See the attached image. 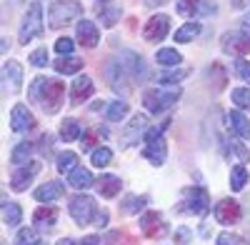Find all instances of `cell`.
I'll return each mask as SVG.
<instances>
[{
  "instance_id": "816d5d0a",
  "label": "cell",
  "mask_w": 250,
  "mask_h": 245,
  "mask_svg": "<svg viewBox=\"0 0 250 245\" xmlns=\"http://www.w3.org/2000/svg\"><path fill=\"white\" fill-rule=\"evenodd\" d=\"M143 3H145V5H148V8H155V5H163V3H165V0H143Z\"/></svg>"
},
{
  "instance_id": "f546056e",
  "label": "cell",
  "mask_w": 250,
  "mask_h": 245,
  "mask_svg": "<svg viewBox=\"0 0 250 245\" xmlns=\"http://www.w3.org/2000/svg\"><path fill=\"white\" fill-rule=\"evenodd\" d=\"M60 140L62 143H75L78 138H83V130H80V122L68 118V120H62V125H60Z\"/></svg>"
},
{
  "instance_id": "f6af8a7d",
  "label": "cell",
  "mask_w": 250,
  "mask_h": 245,
  "mask_svg": "<svg viewBox=\"0 0 250 245\" xmlns=\"http://www.w3.org/2000/svg\"><path fill=\"white\" fill-rule=\"evenodd\" d=\"M73 50H75V40H70V38H60L55 43V53H60V55H73Z\"/></svg>"
},
{
  "instance_id": "7c38bea8",
  "label": "cell",
  "mask_w": 250,
  "mask_h": 245,
  "mask_svg": "<svg viewBox=\"0 0 250 245\" xmlns=\"http://www.w3.org/2000/svg\"><path fill=\"white\" fill-rule=\"evenodd\" d=\"M168 30H170V18L163 15V13H158V15H153L148 23H145L143 38L148 40V43H160V40H165Z\"/></svg>"
},
{
  "instance_id": "4316f807",
  "label": "cell",
  "mask_w": 250,
  "mask_h": 245,
  "mask_svg": "<svg viewBox=\"0 0 250 245\" xmlns=\"http://www.w3.org/2000/svg\"><path fill=\"white\" fill-rule=\"evenodd\" d=\"M83 60L80 58H75V55H65V58H58L55 63H53V68H55V73H60V75H73V73H78V70H83Z\"/></svg>"
},
{
  "instance_id": "3957f363",
  "label": "cell",
  "mask_w": 250,
  "mask_h": 245,
  "mask_svg": "<svg viewBox=\"0 0 250 245\" xmlns=\"http://www.w3.org/2000/svg\"><path fill=\"white\" fill-rule=\"evenodd\" d=\"M210 210V195H208L205 188L200 185H190L180 193V205L178 213L183 215H205Z\"/></svg>"
},
{
  "instance_id": "7bdbcfd3",
  "label": "cell",
  "mask_w": 250,
  "mask_h": 245,
  "mask_svg": "<svg viewBox=\"0 0 250 245\" xmlns=\"http://www.w3.org/2000/svg\"><path fill=\"white\" fill-rule=\"evenodd\" d=\"M233 68H235V75H238L240 80H245V83H250V63H248L245 58H235Z\"/></svg>"
},
{
  "instance_id": "db71d44e",
  "label": "cell",
  "mask_w": 250,
  "mask_h": 245,
  "mask_svg": "<svg viewBox=\"0 0 250 245\" xmlns=\"http://www.w3.org/2000/svg\"><path fill=\"white\" fill-rule=\"evenodd\" d=\"M58 245H78V243H75V240H73V238H62V240H60V243H58Z\"/></svg>"
},
{
  "instance_id": "681fc988",
  "label": "cell",
  "mask_w": 250,
  "mask_h": 245,
  "mask_svg": "<svg viewBox=\"0 0 250 245\" xmlns=\"http://www.w3.org/2000/svg\"><path fill=\"white\" fill-rule=\"evenodd\" d=\"M78 245H100V238H98V235H85Z\"/></svg>"
},
{
  "instance_id": "ffe728a7",
  "label": "cell",
  "mask_w": 250,
  "mask_h": 245,
  "mask_svg": "<svg viewBox=\"0 0 250 245\" xmlns=\"http://www.w3.org/2000/svg\"><path fill=\"white\" fill-rule=\"evenodd\" d=\"M225 125L230 133H235L238 138L248 140L250 138V120L240 113V110H228L225 113Z\"/></svg>"
},
{
  "instance_id": "7402d4cb",
  "label": "cell",
  "mask_w": 250,
  "mask_h": 245,
  "mask_svg": "<svg viewBox=\"0 0 250 245\" xmlns=\"http://www.w3.org/2000/svg\"><path fill=\"white\" fill-rule=\"evenodd\" d=\"M62 193H65L62 183H60V180H50V183H43V185L33 193V198H35L38 203H53V200L62 198Z\"/></svg>"
},
{
  "instance_id": "7dc6e473",
  "label": "cell",
  "mask_w": 250,
  "mask_h": 245,
  "mask_svg": "<svg viewBox=\"0 0 250 245\" xmlns=\"http://www.w3.org/2000/svg\"><path fill=\"white\" fill-rule=\"evenodd\" d=\"M188 240H190V228H185V225L178 228L175 230V243L178 245H188Z\"/></svg>"
},
{
  "instance_id": "e575fe53",
  "label": "cell",
  "mask_w": 250,
  "mask_h": 245,
  "mask_svg": "<svg viewBox=\"0 0 250 245\" xmlns=\"http://www.w3.org/2000/svg\"><path fill=\"white\" fill-rule=\"evenodd\" d=\"M200 33V23H195V20H190V23H185L183 28L175 30V43H190V40Z\"/></svg>"
},
{
  "instance_id": "c3c4849f",
  "label": "cell",
  "mask_w": 250,
  "mask_h": 245,
  "mask_svg": "<svg viewBox=\"0 0 250 245\" xmlns=\"http://www.w3.org/2000/svg\"><path fill=\"white\" fill-rule=\"evenodd\" d=\"M93 220H95V225H98V228H105V225H108V213H105V210H98Z\"/></svg>"
},
{
  "instance_id": "5bb4252c",
  "label": "cell",
  "mask_w": 250,
  "mask_h": 245,
  "mask_svg": "<svg viewBox=\"0 0 250 245\" xmlns=\"http://www.w3.org/2000/svg\"><path fill=\"white\" fill-rule=\"evenodd\" d=\"M148 128H150L148 118H145V115H133L130 125L125 128V133H123V148H133V145H138V143L145 138V133H148Z\"/></svg>"
},
{
  "instance_id": "4fadbf2b",
  "label": "cell",
  "mask_w": 250,
  "mask_h": 245,
  "mask_svg": "<svg viewBox=\"0 0 250 245\" xmlns=\"http://www.w3.org/2000/svg\"><path fill=\"white\" fill-rule=\"evenodd\" d=\"M38 173H40V163H35V160L25 163V165H18V170L10 175V188H13L15 193L28 190V188H30V180H33Z\"/></svg>"
},
{
  "instance_id": "8fae6325",
  "label": "cell",
  "mask_w": 250,
  "mask_h": 245,
  "mask_svg": "<svg viewBox=\"0 0 250 245\" xmlns=\"http://www.w3.org/2000/svg\"><path fill=\"white\" fill-rule=\"evenodd\" d=\"M62 98H65V85H62L60 80H50L45 93H43V100H40L43 113L45 115H55L62 108Z\"/></svg>"
},
{
  "instance_id": "6f0895ef",
  "label": "cell",
  "mask_w": 250,
  "mask_h": 245,
  "mask_svg": "<svg viewBox=\"0 0 250 245\" xmlns=\"http://www.w3.org/2000/svg\"><path fill=\"white\" fill-rule=\"evenodd\" d=\"M103 3H108V0H103Z\"/></svg>"
},
{
  "instance_id": "f5cc1de1",
  "label": "cell",
  "mask_w": 250,
  "mask_h": 245,
  "mask_svg": "<svg viewBox=\"0 0 250 245\" xmlns=\"http://www.w3.org/2000/svg\"><path fill=\"white\" fill-rule=\"evenodd\" d=\"M230 3H233V8H235V10H240V8H245L248 0H230Z\"/></svg>"
},
{
  "instance_id": "ba28073f",
  "label": "cell",
  "mask_w": 250,
  "mask_h": 245,
  "mask_svg": "<svg viewBox=\"0 0 250 245\" xmlns=\"http://www.w3.org/2000/svg\"><path fill=\"white\" fill-rule=\"evenodd\" d=\"M68 213L75 220V225H88V223L95 218V200L90 195H75L68 203Z\"/></svg>"
},
{
  "instance_id": "ac0fdd59",
  "label": "cell",
  "mask_w": 250,
  "mask_h": 245,
  "mask_svg": "<svg viewBox=\"0 0 250 245\" xmlns=\"http://www.w3.org/2000/svg\"><path fill=\"white\" fill-rule=\"evenodd\" d=\"M95 85H93V80L88 75H80L75 78L73 83H70V103L73 105H80V103H85V100L93 95Z\"/></svg>"
},
{
  "instance_id": "4dcf8cb0",
  "label": "cell",
  "mask_w": 250,
  "mask_h": 245,
  "mask_svg": "<svg viewBox=\"0 0 250 245\" xmlns=\"http://www.w3.org/2000/svg\"><path fill=\"white\" fill-rule=\"evenodd\" d=\"M155 63H160L163 68H175V65L183 63V55L175 48H160L155 53Z\"/></svg>"
},
{
  "instance_id": "d4e9b609",
  "label": "cell",
  "mask_w": 250,
  "mask_h": 245,
  "mask_svg": "<svg viewBox=\"0 0 250 245\" xmlns=\"http://www.w3.org/2000/svg\"><path fill=\"white\" fill-rule=\"evenodd\" d=\"M98 20H100L105 28L118 25V23H120V5H118V3H110V0H108V3H103V8L98 10Z\"/></svg>"
},
{
  "instance_id": "f1b7e54d",
  "label": "cell",
  "mask_w": 250,
  "mask_h": 245,
  "mask_svg": "<svg viewBox=\"0 0 250 245\" xmlns=\"http://www.w3.org/2000/svg\"><path fill=\"white\" fill-rule=\"evenodd\" d=\"M20 220H23V210H20L18 203H10L8 198H3V223L8 228H18Z\"/></svg>"
},
{
  "instance_id": "1f68e13d",
  "label": "cell",
  "mask_w": 250,
  "mask_h": 245,
  "mask_svg": "<svg viewBox=\"0 0 250 245\" xmlns=\"http://www.w3.org/2000/svg\"><path fill=\"white\" fill-rule=\"evenodd\" d=\"M48 83H50V80L43 78V75H38V78L30 80V88H28V100H30V103H38V105H40V100H43V93H45Z\"/></svg>"
},
{
  "instance_id": "603a6c76",
  "label": "cell",
  "mask_w": 250,
  "mask_h": 245,
  "mask_svg": "<svg viewBox=\"0 0 250 245\" xmlns=\"http://www.w3.org/2000/svg\"><path fill=\"white\" fill-rule=\"evenodd\" d=\"M68 185H70V188H75V190H85V188L95 185L93 173H90L88 168L78 165L75 170H70V173H68Z\"/></svg>"
},
{
  "instance_id": "83f0119b",
  "label": "cell",
  "mask_w": 250,
  "mask_h": 245,
  "mask_svg": "<svg viewBox=\"0 0 250 245\" xmlns=\"http://www.w3.org/2000/svg\"><path fill=\"white\" fill-rule=\"evenodd\" d=\"M150 203L148 195H128L123 203H120V213L123 215H135L140 210H145V205Z\"/></svg>"
},
{
  "instance_id": "7a4b0ae2",
  "label": "cell",
  "mask_w": 250,
  "mask_h": 245,
  "mask_svg": "<svg viewBox=\"0 0 250 245\" xmlns=\"http://www.w3.org/2000/svg\"><path fill=\"white\" fill-rule=\"evenodd\" d=\"M180 88L178 85H160V88H150L143 93V105L148 108L150 113H163L173 108L180 100Z\"/></svg>"
},
{
  "instance_id": "5b68a950",
  "label": "cell",
  "mask_w": 250,
  "mask_h": 245,
  "mask_svg": "<svg viewBox=\"0 0 250 245\" xmlns=\"http://www.w3.org/2000/svg\"><path fill=\"white\" fill-rule=\"evenodd\" d=\"M40 33H43V5H40V3H30V8L23 15V23H20L18 43L28 45L30 40L40 38Z\"/></svg>"
},
{
  "instance_id": "9a60e30c",
  "label": "cell",
  "mask_w": 250,
  "mask_h": 245,
  "mask_svg": "<svg viewBox=\"0 0 250 245\" xmlns=\"http://www.w3.org/2000/svg\"><path fill=\"white\" fill-rule=\"evenodd\" d=\"M33 128H35V118H33L30 108L23 105V103H18V105L10 110V130L23 135V133L33 130Z\"/></svg>"
},
{
  "instance_id": "52a82bcc",
  "label": "cell",
  "mask_w": 250,
  "mask_h": 245,
  "mask_svg": "<svg viewBox=\"0 0 250 245\" xmlns=\"http://www.w3.org/2000/svg\"><path fill=\"white\" fill-rule=\"evenodd\" d=\"M103 73H105L108 85H110L115 93H120V95H130V93H133V85H130L133 75L125 70L123 63H118V60H108L105 68H103Z\"/></svg>"
},
{
  "instance_id": "60d3db41",
  "label": "cell",
  "mask_w": 250,
  "mask_h": 245,
  "mask_svg": "<svg viewBox=\"0 0 250 245\" xmlns=\"http://www.w3.org/2000/svg\"><path fill=\"white\" fill-rule=\"evenodd\" d=\"M33 243H38L35 228H23L15 235V240H13V245H33Z\"/></svg>"
},
{
  "instance_id": "d590c367",
  "label": "cell",
  "mask_w": 250,
  "mask_h": 245,
  "mask_svg": "<svg viewBox=\"0 0 250 245\" xmlns=\"http://www.w3.org/2000/svg\"><path fill=\"white\" fill-rule=\"evenodd\" d=\"M188 75H190V70H185V68H180V70H165V73L158 75V80L163 85H175V83H180V80H185Z\"/></svg>"
},
{
  "instance_id": "f35d334b",
  "label": "cell",
  "mask_w": 250,
  "mask_h": 245,
  "mask_svg": "<svg viewBox=\"0 0 250 245\" xmlns=\"http://www.w3.org/2000/svg\"><path fill=\"white\" fill-rule=\"evenodd\" d=\"M230 98L240 110H250V88H235L230 93Z\"/></svg>"
},
{
  "instance_id": "9c48e42d",
  "label": "cell",
  "mask_w": 250,
  "mask_h": 245,
  "mask_svg": "<svg viewBox=\"0 0 250 245\" xmlns=\"http://www.w3.org/2000/svg\"><path fill=\"white\" fill-rule=\"evenodd\" d=\"M168 230H170V225L165 223L163 213H158V210H148V213H143V215H140V233H143L145 238L160 240V238L168 235Z\"/></svg>"
},
{
  "instance_id": "836d02e7",
  "label": "cell",
  "mask_w": 250,
  "mask_h": 245,
  "mask_svg": "<svg viewBox=\"0 0 250 245\" xmlns=\"http://www.w3.org/2000/svg\"><path fill=\"white\" fill-rule=\"evenodd\" d=\"M128 110H130V105L125 103V100H113V103H108V108H105V115H108L110 122H120L125 115H128Z\"/></svg>"
},
{
  "instance_id": "bcb514c9",
  "label": "cell",
  "mask_w": 250,
  "mask_h": 245,
  "mask_svg": "<svg viewBox=\"0 0 250 245\" xmlns=\"http://www.w3.org/2000/svg\"><path fill=\"white\" fill-rule=\"evenodd\" d=\"M215 245H243V240H240L235 233H220Z\"/></svg>"
},
{
  "instance_id": "484cf974",
  "label": "cell",
  "mask_w": 250,
  "mask_h": 245,
  "mask_svg": "<svg viewBox=\"0 0 250 245\" xmlns=\"http://www.w3.org/2000/svg\"><path fill=\"white\" fill-rule=\"evenodd\" d=\"M33 153H35V143L23 140V143H18V145L13 148L10 163H13V165H25V163H30V155H33Z\"/></svg>"
},
{
  "instance_id": "d6a6232c",
  "label": "cell",
  "mask_w": 250,
  "mask_h": 245,
  "mask_svg": "<svg viewBox=\"0 0 250 245\" xmlns=\"http://www.w3.org/2000/svg\"><path fill=\"white\" fill-rule=\"evenodd\" d=\"M58 173H70V170H75L78 165H80V160H78V153H73V150H65V153H60L58 155Z\"/></svg>"
},
{
  "instance_id": "e0dca14e",
  "label": "cell",
  "mask_w": 250,
  "mask_h": 245,
  "mask_svg": "<svg viewBox=\"0 0 250 245\" xmlns=\"http://www.w3.org/2000/svg\"><path fill=\"white\" fill-rule=\"evenodd\" d=\"M120 58H123L125 70L133 75V80H145V78H148V63H145L135 50H123Z\"/></svg>"
},
{
  "instance_id": "6da1fadb",
  "label": "cell",
  "mask_w": 250,
  "mask_h": 245,
  "mask_svg": "<svg viewBox=\"0 0 250 245\" xmlns=\"http://www.w3.org/2000/svg\"><path fill=\"white\" fill-rule=\"evenodd\" d=\"M168 125H170V120H163V125L148 128V133L143 138V143H145L143 155H145V160H150V165H155V168H160L165 163V158H168V143H165V135H163L168 130Z\"/></svg>"
},
{
  "instance_id": "30bf717a",
  "label": "cell",
  "mask_w": 250,
  "mask_h": 245,
  "mask_svg": "<svg viewBox=\"0 0 250 245\" xmlns=\"http://www.w3.org/2000/svg\"><path fill=\"white\" fill-rule=\"evenodd\" d=\"M213 215H215V220L220 223V225H235V223H240V218H243V208H240V203L235 198H223L220 203H215Z\"/></svg>"
},
{
  "instance_id": "2e32d148",
  "label": "cell",
  "mask_w": 250,
  "mask_h": 245,
  "mask_svg": "<svg viewBox=\"0 0 250 245\" xmlns=\"http://www.w3.org/2000/svg\"><path fill=\"white\" fill-rule=\"evenodd\" d=\"M58 223V208L50 203H43L35 213H33V228L35 230H53Z\"/></svg>"
},
{
  "instance_id": "d6986e66",
  "label": "cell",
  "mask_w": 250,
  "mask_h": 245,
  "mask_svg": "<svg viewBox=\"0 0 250 245\" xmlns=\"http://www.w3.org/2000/svg\"><path fill=\"white\" fill-rule=\"evenodd\" d=\"M3 83H5V90L18 93L23 88V65L15 63V60H8L3 65Z\"/></svg>"
},
{
  "instance_id": "277c9868",
  "label": "cell",
  "mask_w": 250,
  "mask_h": 245,
  "mask_svg": "<svg viewBox=\"0 0 250 245\" xmlns=\"http://www.w3.org/2000/svg\"><path fill=\"white\" fill-rule=\"evenodd\" d=\"M80 13H83V5L75 3V0H55L48 8V23L50 28H65L80 18Z\"/></svg>"
},
{
  "instance_id": "b9f144b4",
  "label": "cell",
  "mask_w": 250,
  "mask_h": 245,
  "mask_svg": "<svg viewBox=\"0 0 250 245\" xmlns=\"http://www.w3.org/2000/svg\"><path fill=\"white\" fill-rule=\"evenodd\" d=\"M228 153H230V155H235L240 163H245V160L250 158V150L243 145V143H238V140H230V145H228Z\"/></svg>"
},
{
  "instance_id": "74e56055",
  "label": "cell",
  "mask_w": 250,
  "mask_h": 245,
  "mask_svg": "<svg viewBox=\"0 0 250 245\" xmlns=\"http://www.w3.org/2000/svg\"><path fill=\"white\" fill-rule=\"evenodd\" d=\"M110 160H113V150H110V148H93L90 163H93L95 168H105Z\"/></svg>"
},
{
  "instance_id": "f907efd6",
  "label": "cell",
  "mask_w": 250,
  "mask_h": 245,
  "mask_svg": "<svg viewBox=\"0 0 250 245\" xmlns=\"http://www.w3.org/2000/svg\"><path fill=\"white\" fill-rule=\"evenodd\" d=\"M95 145V143H93V135H83V150H90Z\"/></svg>"
},
{
  "instance_id": "ab89813d",
  "label": "cell",
  "mask_w": 250,
  "mask_h": 245,
  "mask_svg": "<svg viewBox=\"0 0 250 245\" xmlns=\"http://www.w3.org/2000/svg\"><path fill=\"white\" fill-rule=\"evenodd\" d=\"M200 3L203 0H178V13L185 15V18H190L200 10Z\"/></svg>"
},
{
  "instance_id": "8d00e7d4",
  "label": "cell",
  "mask_w": 250,
  "mask_h": 245,
  "mask_svg": "<svg viewBox=\"0 0 250 245\" xmlns=\"http://www.w3.org/2000/svg\"><path fill=\"white\" fill-rule=\"evenodd\" d=\"M245 183H248V170H245L243 165H235V168L230 170V190L240 193V190L245 188Z\"/></svg>"
},
{
  "instance_id": "cb8c5ba5",
  "label": "cell",
  "mask_w": 250,
  "mask_h": 245,
  "mask_svg": "<svg viewBox=\"0 0 250 245\" xmlns=\"http://www.w3.org/2000/svg\"><path fill=\"white\" fill-rule=\"evenodd\" d=\"M95 188H98V193H100L103 198H115V195L120 193V188H123V180H120L118 175H103V178L95 183Z\"/></svg>"
},
{
  "instance_id": "44dd1931",
  "label": "cell",
  "mask_w": 250,
  "mask_h": 245,
  "mask_svg": "<svg viewBox=\"0 0 250 245\" xmlns=\"http://www.w3.org/2000/svg\"><path fill=\"white\" fill-rule=\"evenodd\" d=\"M75 38H78V43L85 45V48H98V43H100V33H98L95 23H90V20H80Z\"/></svg>"
},
{
  "instance_id": "8992f818",
  "label": "cell",
  "mask_w": 250,
  "mask_h": 245,
  "mask_svg": "<svg viewBox=\"0 0 250 245\" xmlns=\"http://www.w3.org/2000/svg\"><path fill=\"white\" fill-rule=\"evenodd\" d=\"M220 48L230 55H248L250 53V23H243L238 30H230V33H223L220 38Z\"/></svg>"
},
{
  "instance_id": "ee69618b",
  "label": "cell",
  "mask_w": 250,
  "mask_h": 245,
  "mask_svg": "<svg viewBox=\"0 0 250 245\" xmlns=\"http://www.w3.org/2000/svg\"><path fill=\"white\" fill-rule=\"evenodd\" d=\"M30 65L45 68V65H48V50H45V48H38L35 53H30Z\"/></svg>"
},
{
  "instance_id": "11a10c76",
  "label": "cell",
  "mask_w": 250,
  "mask_h": 245,
  "mask_svg": "<svg viewBox=\"0 0 250 245\" xmlns=\"http://www.w3.org/2000/svg\"><path fill=\"white\" fill-rule=\"evenodd\" d=\"M0 43H3V45H0V50H3V53H8V38H3Z\"/></svg>"
},
{
  "instance_id": "9f6ffc18",
  "label": "cell",
  "mask_w": 250,
  "mask_h": 245,
  "mask_svg": "<svg viewBox=\"0 0 250 245\" xmlns=\"http://www.w3.org/2000/svg\"><path fill=\"white\" fill-rule=\"evenodd\" d=\"M33 245H45V243H40V240H38V243H33Z\"/></svg>"
}]
</instances>
